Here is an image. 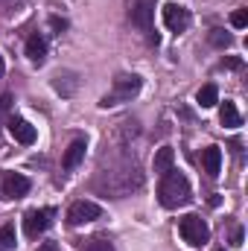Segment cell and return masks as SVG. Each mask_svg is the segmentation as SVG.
I'll return each mask as SVG.
<instances>
[{
	"mask_svg": "<svg viewBox=\"0 0 248 251\" xmlns=\"http://www.w3.org/2000/svg\"><path fill=\"white\" fill-rule=\"evenodd\" d=\"M158 199L167 210H175V207L187 204L190 201V181H187L184 173H175V170L164 173L161 187H158Z\"/></svg>",
	"mask_w": 248,
	"mask_h": 251,
	"instance_id": "1",
	"label": "cell"
},
{
	"mask_svg": "<svg viewBox=\"0 0 248 251\" xmlns=\"http://www.w3.org/2000/svg\"><path fill=\"white\" fill-rule=\"evenodd\" d=\"M128 18L131 24L149 35L152 44H158V35H155V0H131L128 6Z\"/></svg>",
	"mask_w": 248,
	"mask_h": 251,
	"instance_id": "2",
	"label": "cell"
},
{
	"mask_svg": "<svg viewBox=\"0 0 248 251\" xmlns=\"http://www.w3.org/2000/svg\"><path fill=\"white\" fill-rule=\"evenodd\" d=\"M140 85H143V82H140V76H134V73H131V76H117V79H114V88L99 100V105H102V108H111V105L128 102L131 97H137Z\"/></svg>",
	"mask_w": 248,
	"mask_h": 251,
	"instance_id": "3",
	"label": "cell"
},
{
	"mask_svg": "<svg viewBox=\"0 0 248 251\" xmlns=\"http://www.w3.org/2000/svg\"><path fill=\"white\" fill-rule=\"evenodd\" d=\"M178 231H181L184 243H190L193 249H198V246H204V243L210 240V228H207V222H204L198 213H187V216H181Z\"/></svg>",
	"mask_w": 248,
	"mask_h": 251,
	"instance_id": "4",
	"label": "cell"
},
{
	"mask_svg": "<svg viewBox=\"0 0 248 251\" xmlns=\"http://www.w3.org/2000/svg\"><path fill=\"white\" fill-rule=\"evenodd\" d=\"M56 216V210L53 207H35V210H29L26 216H24V234L29 237V240H38L47 228H50V219Z\"/></svg>",
	"mask_w": 248,
	"mask_h": 251,
	"instance_id": "5",
	"label": "cell"
},
{
	"mask_svg": "<svg viewBox=\"0 0 248 251\" xmlns=\"http://www.w3.org/2000/svg\"><path fill=\"white\" fill-rule=\"evenodd\" d=\"M99 216H102V207L82 199V201H73V204H70V210H67V225H88V222H94V219H99Z\"/></svg>",
	"mask_w": 248,
	"mask_h": 251,
	"instance_id": "6",
	"label": "cell"
},
{
	"mask_svg": "<svg viewBox=\"0 0 248 251\" xmlns=\"http://www.w3.org/2000/svg\"><path fill=\"white\" fill-rule=\"evenodd\" d=\"M164 26L170 32H184L190 26V12L184 6H178V3H167L164 6Z\"/></svg>",
	"mask_w": 248,
	"mask_h": 251,
	"instance_id": "7",
	"label": "cell"
},
{
	"mask_svg": "<svg viewBox=\"0 0 248 251\" xmlns=\"http://www.w3.org/2000/svg\"><path fill=\"white\" fill-rule=\"evenodd\" d=\"M29 193V178L21 176V173H9L3 178V196L6 199H24Z\"/></svg>",
	"mask_w": 248,
	"mask_h": 251,
	"instance_id": "8",
	"label": "cell"
},
{
	"mask_svg": "<svg viewBox=\"0 0 248 251\" xmlns=\"http://www.w3.org/2000/svg\"><path fill=\"white\" fill-rule=\"evenodd\" d=\"M9 131H12V137H15L18 143H24V146H32L35 137H38L35 126H29L26 120H21V117H12V120H9Z\"/></svg>",
	"mask_w": 248,
	"mask_h": 251,
	"instance_id": "9",
	"label": "cell"
},
{
	"mask_svg": "<svg viewBox=\"0 0 248 251\" xmlns=\"http://www.w3.org/2000/svg\"><path fill=\"white\" fill-rule=\"evenodd\" d=\"M85 149H88V146H85V140H82V137H79V140H73V143L67 146V152H64V158H62V167L67 170V173H70V170H76V167L82 164Z\"/></svg>",
	"mask_w": 248,
	"mask_h": 251,
	"instance_id": "10",
	"label": "cell"
},
{
	"mask_svg": "<svg viewBox=\"0 0 248 251\" xmlns=\"http://www.w3.org/2000/svg\"><path fill=\"white\" fill-rule=\"evenodd\" d=\"M201 164H204V173H207L210 178H216L219 170H222V149H219V146H207V149L201 152Z\"/></svg>",
	"mask_w": 248,
	"mask_h": 251,
	"instance_id": "11",
	"label": "cell"
},
{
	"mask_svg": "<svg viewBox=\"0 0 248 251\" xmlns=\"http://www.w3.org/2000/svg\"><path fill=\"white\" fill-rule=\"evenodd\" d=\"M173 164H175V152H173V146H161V149L155 152V158H152V170H155L158 176L170 173Z\"/></svg>",
	"mask_w": 248,
	"mask_h": 251,
	"instance_id": "12",
	"label": "cell"
},
{
	"mask_svg": "<svg viewBox=\"0 0 248 251\" xmlns=\"http://www.w3.org/2000/svg\"><path fill=\"white\" fill-rule=\"evenodd\" d=\"M44 56H47V41H44L38 32L29 35V38H26V59L35 62V64H41L44 62Z\"/></svg>",
	"mask_w": 248,
	"mask_h": 251,
	"instance_id": "13",
	"label": "cell"
},
{
	"mask_svg": "<svg viewBox=\"0 0 248 251\" xmlns=\"http://www.w3.org/2000/svg\"><path fill=\"white\" fill-rule=\"evenodd\" d=\"M53 88H56L62 97H73V94H76V88H79V79H76L73 73H56Z\"/></svg>",
	"mask_w": 248,
	"mask_h": 251,
	"instance_id": "14",
	"label": "cell"
},
{
	"mask_svg": "<svg viewBox=\"0 0 248 251\" xmlns=\"http://www.w3.org/2000/svg\"><path fill=\"white\" fill-rule=\"evenodd\" d=\"M219 123L228 126V128H237V126L243 123V117H240V111H237L234 102H222V108H219Z\"/></svg>",
	"mask_w": 248,
	"mask_h": 251,
	"instance_id": "15",
	"label": "cell"
},
{
	"mask_svg": "<svg viewBox=\"0 0 248 251\" xmlns=\"http://www.w3.org/2000/svg\"><path fill=\"white\" fill-rule=\"evenodd\" d=\"M196 102H198L201 108H213V105L219 102V91H216V85H204V88L196 94Z\"/></svg>",
	"mask_w": 248,
	"mask_h": 251,
	"instance_id": "16",
	"label": "cell"
},
{
	"mask_svg": "<svg viewBox=\"0 0 248 251\" xmlns=\"http://www.w3.org/2000/svg\"><path fill=\"white\" fill-rule=\"evenodd\" d=\"M15 228L12 225H3L0 228V251H15Z\"/></svg>",
	"mask_w": 248,
	"mask_h": 251,
	"instance_id": "17",
	"label": "cell"
},
{
	"mask_svg": "<svg viewBox=\"0 0 248 251\" xmlns=\"http://www.w3.org/2000/svg\"><path fill=\"white\" fill-rule=\"evenodd\" d=\"M207 38H210V44H213V47H231V35H228L225 29H210V35H207Z\"/></svg>",
	"mask_w": 248,
	"mask_h": 251,
	"instance_id": "18",
	"label": "cell"
},
{
	"mask_svg": "<svg viewBox=\"0 0 248 251\" xmlns=\"http://www.w3.org/2000/svg\"><path fill=\"white\" fill-rule=\"evenodd\" d=\"M231 26H234V29H246L248 26V9H237V12H231Z\"/></svg>",
	"mask_w": 248,
	"mask_h": 251,
	"instance_id": "19",
	"label": "cell"
},
{
	"mask_svg": "<svg viewBox=\"0 0 248 251\" xmlns=\"http://www.w3.org/2000/svg\"><path fill=\"white\" fill-rule=\"evenodd\" d=\"M85 251H117V249H114V246H111L108 240H91Z\"/></svg>",
	"mask_w": 248,
	"mask_h": 251,
	"instance_id": "20",
	"label": "cell"
},
{
	"mask_svg": "<svg viewBox=\"0 0 248 251\" xmlns=\"http://www.w3.org/2000/svg\"><path fill=\"white\" fill-rule=\"evenodd\" d=\"M50 26H53L56 32H64V29H67V21L59 18V15H53V18H50Z\"/></svg>",
	"mask_w": 248,
	"mask_h": 251,
	"instance_id": "21",
	"label": "cell"
},
{
	"mask_svg": "<svg viewBox=\"0 0 248 251\" xmlns=\"http://www.w3.org/2000/svg\"><path fill=\"white\" fill-rule=\"evenodd\" d=\"M222 67H228V70H240V67H243V59H225Z\"/></svg>",
	"mask_w": 248,
	"mask_h": 251,
	"instance_id": "22",
	"label": "cell"
},
{
	"mask_svg": "<svg viewBox=\"0 0 248 251\" xmlns=\"http://www.w3.org/2000/svg\"><path fill=\"white\" fill-rule=\"evenodd\" d=\"M38 251H59L56 243H44V246H38Z\"/></svg>",
	"mask_w": 248,
	"mask_h": 251,
	"instance_id": "23",
	"label": "cell"
},
{
	"mask_svg": "<svg viewBox=\"0 0 248 251\" xmlns=\"http://www.w3.org/2000/svg\"><path fill=\"white\" fill-rule=\"evenodd\" d=\"M3 70H6V64H3V56H0V79H3Z\"/></svg>",
	"mask_w": 248,
	"mask_h": 251,
	"instance_id": "24",
	"label": "cell"
},
{
	"mask_svg": "<svg viewBox=\"0 0 248 251\" xmlns=\"http://www.w3.org/2000/svg\"><path fill=\"white\" fill-rule=\"evenodd\" d=\"M213 251H225V249H213Z\"/></svg>",
	"mask_w": 248,
	"mask_h": 251,
	"instance_id": "25",
	"label": "cell"
}]
</instances>
